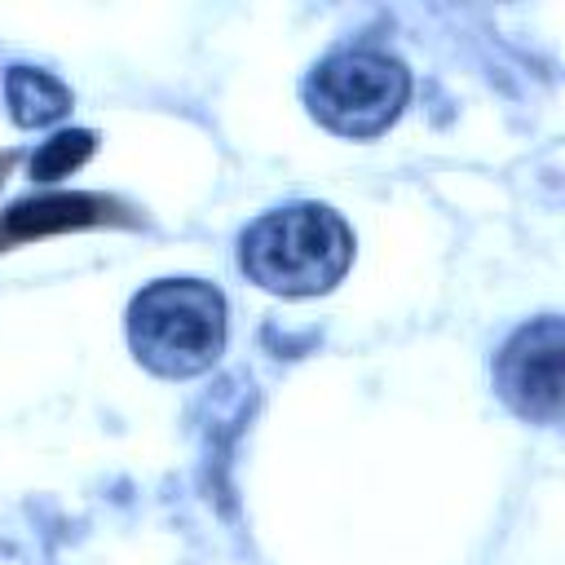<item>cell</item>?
I'll list each match as a JSON object with an SVG mask.
<instances>
[{"label":"cell","mask_w":565,"mask_h":565,"mask_svg":"<svg viewBox=\"0 0 565 565\" xmlns=\"http://www.w3.org/2000/svg\"><path fill=\"white\" fill-rule=\"evenodd\" d=\"M238 260L243 274L265 291L318 296L344 278L353 260V234L322 203H287L243 230Z\"/></svg>","instance_id":"obj_1"},{"label":"cell","mask_w":565,"mask_h":565,"mask_svg":"<svg viewBox=\"0 0 565 565\" xmlns=\"http://www.w3.org/2000/svg\"><path fill=\"white\" fill-rule=\"evenodd\" d=\"M128 344L146 371L190 380L225 349V296L199 278H159L128 305Z\"/></svg>","instance_id":"obj_2"},{"label":"cell","mask_w":565,"mask_h":565,"mask_svg":"<svg viewBox=\"0 0 565 565\" xmlns=\"http://www.w3.org/2000/svg\"><path fill=\"white\" fill-rule=\"evenodd\" d=\"M406 97V66L375 49H335L305 79V102L313 119L340 137H380L402 115Z\"/></svg>","instance_id":"obj_3"},{"label":"cell","mask_w":565,"mask_h":565,"mask_svg":"<svg viewBox=\"0 0 565 565\" xmlns=\"http://www.w3.org/2000/svg\"><path fill=\"white\" fill-rule=\"evenodd\" d=\"M561 353H565V327L556 313H543L512 331V340L494 358V384L499 397L521 415L539 424H556L561 415Z\"/></svg>","instance_id":"obj_4"},{"label":"cell","mask_w":565,"mask_h":565,"mask_svg":"<svg viewBox=\"0 0 565 565\" xmlns=\"http://www.w3.org/2000/svg\"><path fill=\"white\" fill-rule=\"evenodd\" d=\"M106 212L102 199L93 194H44L31 203H18L4 225L0 238H35V234H53V230H71V225H88Z\"/></svg>","instance_id":"obj_5"},{"label":"cell","mask_w":565,"mask_h":565,"mask_svg":"<svg viewBox=\"0 0 565 565\" xmlns=\"http://www.w3.org/2000/svg\"><path fill=\"white\" fill-rule=\"evenodd\" d=\"M4 102H9V115H13L22 128L57 124V119L71 110L66 84L53 79L49 71H35V66H13V71L4 75Z\"/></svg>","instance_id":"obj_6"},{"label":"cell","mask_w":565,"mask_h":565,"mask_svg":"<svg viewBox=\"0 0 565 565\" xmlns=\"http://www.w3.org/2000/svg\"><path fill=\"white\" fill-rule=\"evenodd\" d=\"M88 154H93V132H84V128L57 132V137H49V141L31 154V177H35V181H57V177H66L71 168H79Z\"/></svg>","instance_id":"obj_7"}]
</instances>
